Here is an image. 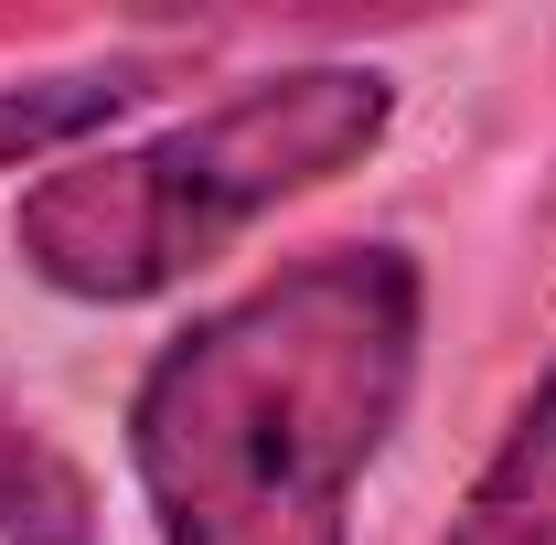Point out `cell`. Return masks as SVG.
Segmentation results:
<instances>
[{
  "label": "cell",
  "mask_w": 556,
  "mask_h": 545,
  "mask_svg": "<svg viewBox=\"0 0 556 545\" xmlns=\"http://www.w3.org/2000/svg\"><path fill=\"white\" fill-rule=\"evenodd\" d=\"M428 278L396 236L278 257L150 353L129 471L161 545H343L353 481L417 396Z\"/></svg>",
  "instance_id": "6da1fadb"
},
{
  "label": "cell",
  "mask_w": 556,
  "mask_h": 545,
  "mask_svg": "<svg viewBox=\"0 0 556 545\" xmlns=\"http://www.w3.org/2000/svg\"><path fill=\"white\" fill-rule=\"evenodd\" d=\"M386 129H396V86L375 65H278L161 139L54 161L11 214V246L54 300L129 310L214 268L278 204L364 172Z\"/></svg>",
  "instance_id": "7a4b0ae2"
},
{
  "label": "cell",
  "mask_w": 556,
  "mask_h": 545,
  "mask_svg": "<svg viewBox=\"0 0 556 545\" xmlns=\"http://www.w3.org/2000/svg\"><path fill=\"white\" fill-rule=\"evenodd\" d=\"M450 545H556V353L535 375V396L514 407L503 449L482 460V481L460 492Z\"/></svg>",
  "instance_id": "3957f363"
},
{
  "label": "cell",
  "mask_w": 556,
  "mask_h": 545,
  "mask_svg": "<svg viewBox=\"0 0 556 545\" xmlns=\"http://www.w3.org/2000/svg\"><path fill=\"white\" fill-rule=\"evenodd\" d=\"M129 97H150V65L108 54V65H65V75H22L0 86V172H43L75 161V139H97Z\"/></svg>",
  "instance_id": "277c9868"
},
{
  "label": "cell",
  "mask_w": 556,
  "mask_h": 545,
  "mask_svg": "<svg viewBox=\"0 0 556 545\" xmlns=\"http://www.w3.org/2000/svg\"><path fill=\"white\" fill-rule=\"evenodd\" d=\"M0 545H86V481L33 439V417H0Z\"/></svg>",
  "instance_id": "5b68a950"
}]
</instances>
